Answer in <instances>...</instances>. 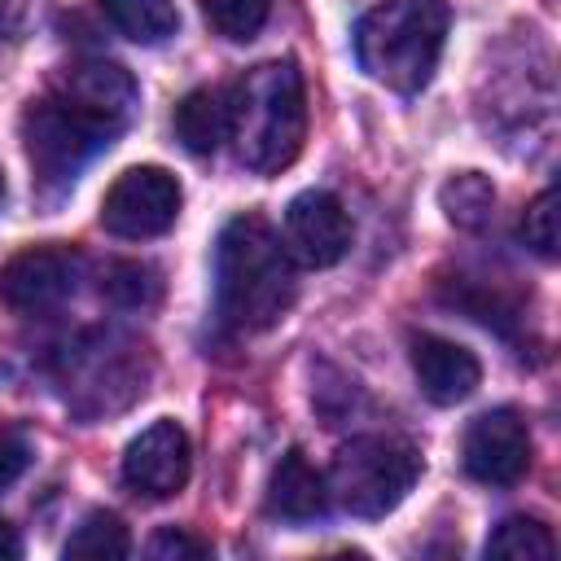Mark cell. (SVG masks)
I'll return each mask as SVG.
<instances>
[{
    "instance_id": "6da1fadb",
    "label": "cell",
    "mask_w": 561,
    "mask_h": 561,
    "mask_svg": "<svg viewBox=\"0 0 561 561\" xmlns=\"http://www.w3.org/2000/svg\"><path fill=\"white\" fill-rule=\"evenodd\" d=\"M294 254L259 215L224 224L215 245V302L232 329H267L294 307Z\"/></svg>"
},
{
    "instance_id": "30bf717a",
    "label": "cell",
    "mask_w": 561,
    "mask_h": 561,
    "mask_svg": "<svg viewBox=\"0 0 561 561\" xmlns=\"http://www.w3.org/2000/svg\"><path fill=\"white\" fill-rule=\"evenodd\" d=\"M285 250L307 267H329L351 250V215L346 206L324 193L307 188L285 206Z\"/></svg>"
},
{
    "instance_id": "277c9868",
    "label": "cell",
    "mask_w": 561,
    "mask_h": 561,
    "mask_svg": "<svg viewBox=\"0 0 561 561\" xmlns=\"http://www.w3.org/2000/svg\"><path fill=\"white\" fill-rule=\"evenodd\" d=\"M421 478V456L408 438L394 434H359L337 447L329 469L333 500L355 517H386Z\"/></svg>"
},
{
    "instance_id": "5b68a950",
    "label": "cell",
    "mask_w": 561,
    "mask_h": 561,
    "mask_svg": "<svg viewBox=\"0 0 561 561\" xmlns=\"http://www.w3.org/2000/svg\"><path fill=\"white\" fill-rule=\"evenodd\" d=\"M118 131L66 105L61 96H39L22 110V145L39 184H70Z\"/></svg>"
},
{
    "instance_id": "7a4b0ae2",
    "label": "cell",
    "mask_w": 561,
    "mask_h": 561,
    "mask_svg": "<svg viewBox=\"0 0 561 561\" xmlns=\"http://www.w3.org/2000/svg\"><path fill=\"white\" fill-rule=\"evenodd\" d=\"M232 140L250 171H280L298 158L307 136V92L294 61H263L228 92Z\"/></svg>"
},
{
    "instance_id": "7c38bea8",
    "label": "cell",
    "mask_w": 561,
    "mask_h": 561,
    "mask_svg": "<svg viewBox=\"0 0 561 561\" xmlns=\"http://www.w3.org/2000/svg\"><path fill=\"white\" fill-rule=\"evenodd\" d=\"M412 373L425 390L430 403H460L478 390L482 381V364L473 359V351H465L451 337L438 333H416L412 337Z\"/></svg>"
},
{
    "instance_id": "7402d4cb",
    "label": "cell",
    "mask_w": 561,
    "mask_h": 561,
    "mask_svg": "<svg viewBox=\"0 0 561 561\" xmlns=\"http://www.w3.org/2000/svg\"><path fill=\"white\" fill-rule=\"evenodd\" d=\"M149 557L153 561H202V557H210V539H202L184 526H162L149 539Z\"/></svg>"
},
{
    "instance_id": "ffe728a7",
    "label": "cell",
    "mask_w": 561,
    "mask_h": 561,
    "mask_svg": "<svg viewBox=\"0 0 561 561\" xmlns=\"http://www.w3.org/2000/svg\"><path fill=\"white\" fill-rule=\"evenodd\" d=\"M105 294L118 302V307H145L158 298V280L145 263H114L105 272Z\"/></svg>"
},
{
    "instance_id": "ba28073f",
    "label": "cell",
    "mask_w": 561,
    "mask_h": 561,
    "mask_svg": "<svg viewBox=\"0 0 561 561\" xmlns=\"http://www.w3.org/2000/svg\"><path fill=\"white\" fill-rule=\"evenodd\" d=\"M460 460H465V473L478 478V482H486V486H513V482H522L526 469H530V434H526V421L513 408L482 412L465 430Z\"/></svg>"
},
{
    "instance_id": "5bb4252c",
    "label": "cell",
    "mask_w": 561,
    "mask_h": 561,
    "mask_svg": "<svg viewBox=\"0 0 561 561\" xmlns=\"http://www.w3.org/2000/svg\"><path fill=\"white\" fill-rule=\"evenodd\" d=\"M232 131V105L224 88H193L175 105V136L188 153H215Z\"/></svg>"
},
{
    "instance_id": "8fae6325",
    "label": "cell",
    "mask_w": 561,
    "mask_h": 561,
    "mask_svg": "<svg viewBox=\"0 0 561 561\" xmlns=\"http://www.w3.org/2000/svg\"><path fill=\"white\" fill-rule=\"evenodd\" d=\"M53 96H61L66 105L83 110L88 118L123 131L140 105V92H136V79L114 66V61H75L57 75L53 83Z\"/></svg>"
},
{
    "instance_id": "603a6c76",
    "label": "cell",
    "mask_w": 561,
    "mask_h": 561,
    "mask_svg": "<svg viewBox=\"0 0 561 561\" xmlns=\"http://www.w3.org/2000/svg\"><path fill=\"white\" fill-rule=\"evenodd\" d=\"M26 465H31V443H26V434L13 430V425H0V491L13 486V482L26 473Z\"/></svg>"
},
{
    "instance_id": "9a60e30c",
    "label": "cell",
    "mask_w": 561,
    "mask_h": 561,
    "mask_svg": "<svg viewBox=\"0 0 561 561\" xmlns=\"http://www.w3.org/2000/svg\"><path fill=\"white\" fill-rule=\"evenodd\" d=\"M96 4L114 22V31H123L136 44H162L180 26L175 0H96Z\"/></svg>"
},
{
    "instance_id": "ac0fdd59",
    "label": "cell",
    "mask_w": 561,
    "mask_h": 561,
    "mask_svg": "<svg viewBox=\"0 0 561 561\" xmlns=\"http://www.w3.org/2000/svg\"><path fill=\"white\" fill-rule=\"evenodd\" d=\"M557 552L552 530L539 517H504L491 539H486V557H513V561H548Z\"/></svg>"
},
{
    "instance_id": "484cf974",
    "label": "cell",
    "mask_w": 561,
    "mask_h": 561,
    "mask_svg": "<svg viewBox=\"0 0 561 561\" xmlns=\"http://www.w3.org/2000/svg\"><path fill=\"white\" fill-rule=\"evenodd\" d=\"M0 193H4V175H0Z\"/></svg>"
},
{
    "instance_id": "d4e9b609",
    "label": "cell",
    "mask_w": 561,
    "mask_h": 561,
    "mask_svg": "<svg viewBox=\"0 0 561 561\" xmlns=\"http://www.w3.org/2000/svg\"><path fill=\"white\" fill-rule=\"evenodd\" d=\"M4 13H9V0H0V31H4Z\"/></svg>"
},
{
    "instance_id": "e0dca14e",
    "label": "cell",
    "mask_w": 561,
    "mask_h": 561,
    "mask_svg": "<svg viewBox=\"0 0 561 561\" xmlns=\"http://www.w3.org/2000/svg\"><path fill=\"white\" fill-rule=\"evenodd\" d=\"M66 557H92V561H118L131 552V539H127V526L118 513H105V508H92L66 539L61 548Z\"/></svg>"
},
{
    "instance_id": "d6986e66",
    "label": "cell",
    "mask_w": 561,
    "mask_h": 561,
    "mask_svg": "<svg viewBox=\"0 0 561 561\" xmlns=\"http://www.w3.org/2000/svg\"><path fill=\"white\" fill-rule=\"evenodd\" d=\"M267 0H202V13L224 39H254L267 22Z\"/></svg>"
},
{
    "instance_id": "4fadbf2b",
    "label": "cell",
    "mask_w": 561,
    "mask_h": 561,
    "mask_svg": "<svg viewBox=\"0 0 561 561\" xmlns=\"http://www.w3.org/2000/svg\"><path fill=\"white\" fill-rule=\"evenodd\" d=\"M329 508V482L324 473L294 447L276 460L272 478H267V513L285 517V522H311Z\"/></svg>"
},
{
    "instance_id": "52a82bcc",
    "label": "cell",
    "mask_w": 561,
    "mask_h": 561,
    "mask_svg": "<svg viewBox=\"0 0 561 561\" xmlns=\"http://www.w3.org/2000/svg\"><path fill=\"white\" fill-rule=\"evenodd\" d=\"M83 259L70 245H31L0 267V302L22 316L61 307L79 285Z\"/></svg>"
},
{
    "instance_id": "3957f363",
    "label": "cell",
    "mask_w": 561,
    "mask_h": 561,
    "mask_svg": "<svg viewBox=\"0 0 561 561\" xmlns=\"http://www.w3.org/2000/svg\"><path fill=\"white\" fill-rule=\"evenodd\" d=\"M447 22L451 13L443 0H381L355 26V57L377 83L412 96L443 57Z\"/></svg>"
},
{
    "instance_id": "2e32d148",
    "label": "cell",
    "mask_w": 561,
    "mask_h": 561,
    "mask_svg": "<svg viewBox=\"0 0 561 561\" xmlns=\"http://www.w3.org/2000/svg\"><path fill=\"white\" fill-rule=\"evenodd\" d=\"M438 202H443V215L456 228L473 232V228H486L491 215H495V184L482 171H460L438 188Z\"/></svg>"
},
{
    "instance_id": "cb8c5ba5",
    "label": "cell",
    "mask_w": 561,
    "mask_h": 561,
    "mask_svg": "<svg viewBox=\"0 0 561 561\" xmlns=\"http://www.w3.org/2000/svg\"><path fill=\"white\" fill-rule=\"evenodd\" d=\"M13 557H22V539L9 522H0V561H13Z\"/></svg>"
},
{
    "instance_id": "44dd1931",
    "label": "cell",
    "mask_w": 561,
    "mask_h": 561,
    "mask_svg": "<svg viewBox=\"0 0 561 561\" xmlns=\"http://www.w3.org/2000/svg\"><path fill=\"white\" fill-rule=\"evenodd\" d=\"M522 237H526V245H535L543 259L557 254V188H543V193L526 206V215H522Z\"/></svg>"
},
{
    "instance_id": "8992f818",
    "label": "cell",
    "mask_w": 561,
    "mask_h": 561,
    "mask_svg": "<svg viewBox=\"0 0 561 561\" xmlns=\"http://www.w3.org/2000/svg\"><path fill=\"white\" fill-rule=\"evenodd\" d=\"M180 215V180L167 167H131L123 171L105 202H101V224L114 237L145 241L162 237Z\"/></svg>"
},
{
    "instance_id": "9c48e42d",
    "label": "cell",
    "mask_w": 561,
    "mask_h": 561,
    "mask_svg": "<svg viewBox=\"0 0 561 561\" xmlns=\"http://www.w3.org/2000/svg\"><path fill=\"white\" fill-rule=\"evenodd\" d=\"M188 469H193V447H188V434L175 421H153L123 451V478H127V486L140 491V495H149V500L175 495L188 482Z\"/></svg>"
}]
</instances>
